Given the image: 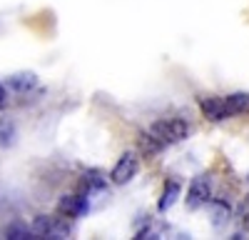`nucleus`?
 <instances>
[{"label": "nucleus", "instance_id": "nucleus-8", "mask_svg": "<svg viewBox=\"0 0 249 240\" xmlns=\"http://www.w3.org/2000/svg\"><path fill=\"white\" fill-rule=\"evenodd\" d=\"M8 85L15 93H28L30 88L37 85V78H35V73H15V75L8 78Z\"/></svg>", "mask_w": 249, "mask_h": 240}, {"label": "nucleus", "instance_id": "nucleus-9", "mask_svg": "<svg viewBox=\"0 0 249 240\" xmlns=\"http://www.w3.org/2000/svg\"><path fill=\"white\" fill-rule=\"evenodd\" d=\"M179 183L177 180H170L167 185H164V193H162V198H160V203H157V210L160 213H164V210H170L175 203H177V198H179Z\"/></svg>", "mask_w": 249, "mask_h": 240}, {"label": "nucleus", "instance_id": "nucleus-3", "mask_svg": "<svg viewBox=\"0 0 249 240\" xmlns=\"http://www.w3.org/2000/svg\"><path fill=\"white\" fill-rule=\"evenodd\" d=\"M137 170H140V158H137V153L127 150V153H122V158L115 163V168L110 173V180L115 185H124L137 175Z\"/></svg>", "mask_w": 249, "mask_h": 240}, {"label": "nucleus", "instance_id": "nucleus-12", "mask_svg": "<svg viewBox=\"0 0 249 240\" xmlns=\"http://www.w3.org/2000/svg\"><path fill=\"white\" fill-rule=\"evenodd\" d=\"M137 148H140L144 155H157L160 148H162V143H160L152 133H140V135H137Z\"/></svg>", "mask_w": 249, "mask_h": 240}, {"label": "nucleus", "instance_id": "nucleus-5", "mask_svg": "<svg viewBox=\"0 0 249 240\" xmlns=\"http://www.w3.org/2000/svg\"><path fill=\"white\" fill-rule=\"evenodd\" d=\"M199 108L204 113L207 120H212V123H219V120H227L230 113H227V105L222 98H199Z\"/></svg>", "mask_w": 249, "mask_h": 240}, {"label": "nucleus", "instance_id": "nucleus-4", "mask_svg": "<svg viewBox=\"0 0 249 240\" xmlns=\"http://www.w3.org/2000/svg\"><path fill=\"white\" fill-rule=\"evenodd\" d=\"M88 198L85 195H62L60 203H57V210L65 213L68 218H80L88 213Z\"/></svg>", "mask_w": 249, "mask_h": 240}, {"label": "nucleus", "instance_id": "nucleus-2", "mask_svg": "<svg viewBox=\"0 0 249 240\" xmlns=\"http://www.w3.org/2000/svg\"><path fill=\"white\" fill-rule=\"evenodd\" d=\"M207 203H212V180L207 175H195L187 190V208L197 210Z\"/></svg>", "mask_w": 249, "mask_h": 240}, {"label": "nucleus", "instance_id": "nucleus-15", "mask_svg": "<svg viewBox=\"0 0 249 240\" xmlns=\"http://www.w3.org/2000/svg\"><path fill=\"white\" fill-rule=\"evenodd\" d=\"M0 103H5V88L0 85Z\"/></svg>", "mask_w": 249, "mask_h": 240}, {"label": "nucleus", "instance_id": "nucleus-1", "mask_svg": "<svg viewBox=\"0 0 249 240\" xmlns=\"http://www.w3.org/2000/svg\"><path fill=\"white\" fill-rule=\"evenodd\" d=\"M150 133L160 140L162 145H172V143H179L190 135V125L184 123L182 118H164V120H157L152 123Z\"/></svg>", "mask_w": 249, "mask_h": 240}, {"label": "nucleus", "instance_id": "nucleus-6", "mask_svg": "<svg viewBox=\"0 0 249 240\" xmlns=\"http://www.w3.org/2000/svg\"><path fill=\"white\" fill-rule=\"evenodd\" d=\"M224 105L230 115H244L249 113V93H232L224 98Z\"/></svg>", "mask_w": 249, "mask_h": 240}, {"label": "nucleus", "instance_id": "nucleus-13", "mask_svg": "<svg viewBox=\"0 0 249 240\" xmlns=\"http://www.w3.org/2000/svg\"><path fill=\"white\" fill-rule=\"evenodd\" d=\"M82 188H85V193L88 190H102L105 188V178H102L97 170H88L85 175H82Z\"/></svg>", "mask_w": 249, "mask_h": 240}, {"label": "nucleus", "instance_id": "nucleus-11", "mask_svg": "<svg viewBox=\"0 0 249 240\" xmlns=\"http://www.w3.org/2000/svg\"><path fill=\"white\" fill-rule=\"evenodd\" d=\"M3 235L8 238V240H30V238H35L33 235V230L25 225V223H20V220H13V223H8L5 225V230H3Z\"/></svg>", "mask_w": 249, "mask_h": 240}, {"label": "nucleus", "instance_id": "nucleus-7", "mask_svg": "<svg viewBox=\"0 0 249 240\" xmlns=\"http://www.w3.org/2000/svg\"><path fill=\"white\" fill-rule=\"evenodd\" d=\"M230 218H232L230 203H224V200H212V225H214V230H222L227 223H230Z\"/></svg>", "mask_w": 249, "mask_h": 240}, {"label": "nucleus", "instance_id": "nucleus-14", "mask_svg": "<svg viewBox=\"0 0 249 240\" xmlns=\"http://www.w3.org/2000/svg\"><path fill=\"white\" fill-rule=\"evenodd\" d=\"M239 223L244 225V230H249V195L242 200V205H239Z\"/></svg>", "mask_w": 249, "mask_h": 240}, {"label": "nucleus", "instance_id": "nucleus-10", "mask_svg": "<svg viewBox=\"0 0 249 240\" xmlns=\"http://www.w3.org/2000/svg\"><path fill=\"white\" fill-rule=\"evenodd\" d=\"M18 138V128L13 118H0V148H13Z\"/></svg>", "mask_w": 249, "mask_h": 240}]
</instances>
